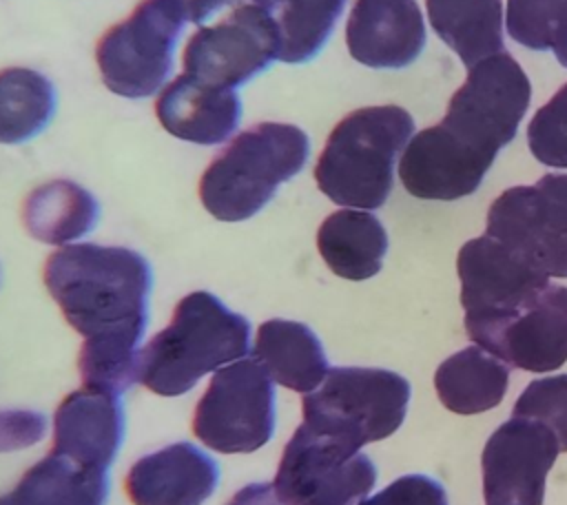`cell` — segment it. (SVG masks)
Returning a JSON list of instances; mask_svg holds the SVG:
<instances>
[{
    "mask_svg": "<svg viewBox=\"0 0 567 505\" xmlns=\"http://www.w3.org/2000/svg\"><path fill=\"white\" fill-rule=\"evenodd\" d=\"M465 323L496 317L549 281L489 235L465 241L456 257Z\"/></svg>",
    "mask_w": 567,
    "mask_h": 505,
    "instance_id": "9a60e30c",
    "label": "cell"
},
{
    "mask_svg": "<svg viewBox=\"0 0 567 505\" xmlns=\"http://www.w3.org/2000/svg\"><path fill=\"white\" fill-rule=\"evenodd\" d=\"M109 470H93L49 452L2 496L4 505H106Z\"/></svg>",
    "mask_w": 567,
    "mask_h": 505,
    "instance_id": "7402d4cb",
    "label": "cell"
},
{
    "mask_svg": "<svg viewBox=\"0 0 567 505\" xmlns=\"http://www.w3.org/2000/svg\"><path fill=\"white\" fill-rule=\"evenodd\" d=\"M505 27L532 51H554L567 69V0H507Z\"/></svg>",
    "mask_w": 567,
    "mask_h": 505,
    "instance_id": "83f0119b",
    "label": "cell"
},
{
    "mask_svg": "<svg viewBox=\"0 0 567 505\" xmlns=\"http://www.w3.org/2000/svg\"><path fill=\"white\" fill-rule=\"evenodd\" d=\"M509 383V365L478 346L447 357L434 374L441 403L456 414H478L496 408Z\"/></svg>",
    "mask_w": 567,
    "mask_h": 505,
    "instance_id": "603a6c76",
    "label": "cell"
},
{
    "mask_svg": "<svg viewBox=\"0 0 567 505\" xmlns=\"http://www.w3.org/2000/svg\"><path fill=\"white\" fill-rule=\"evenodd\" d=\"M494 159L439 122L410 137L399 157V179L419 199L452 202L472 195Z\"/></svg>",
    "mask_w": 567,
    "mask_h": 505,
    "instance_id": "5bb4252c",
    "label": "cell"
},
{
    "mask_svg": "<svg viewBox=\"0 0 567 505\" xmlns=\"http://www.w3.org/2000/svg\"><path fill=\"white\" fill-rule=\"evenodd\" d=\"M44 286L84 341L140 348L148 323V261L122 246L71 244L49 255Z\"/></svg>",
    "mask_w": 567,
    "mask_h": 505,
    "instance_id": "6da1fadb",
    "label": "cell"
},
{
    "mask_svg": "<svg viewBox=\"0 0 567 505\" xmlns=\"http://www.w3.org/2000/svg\"><path fill=\"white\" fill-rule=\"evenodd\" d=\"M412 135L414 120L396 104L348 113L330 131L317 159L319 190L343 208H381L392 193L394 162Z\"/></svg>",
    "mask_w": 567,
    "mask_h": 505,
    "instance_id": "3957f363",
    "label": "cell"
},
{
    "mask_svg": "<svg viewBox=\"0 0 567 505\" xmlns=\"http://www.w3.org/2000/svg\"><path fill=\"white\" fill-rule=\"evenodd\" d=\"M47 434V419L35 410H0V454L27 450Z\"/></svg>",
    "mask_w": 567,
    "mask_h": 505,
    "instance_id": "d6a6232c",
    "label": "cell"
},
{
    "mask_svg": "<svg viewBox=\"0 0 567 505\" xmlns=\"http://www.w3.org/2000/svg\"><path fill=\"white\" fill-rule=\"evenodd\" d=\"M124 441L120 396L97 390H75L62 399L53 416V447L78 465L111 470Z\"/></svg>",
    "mask_w": 567,
    "mask_h": 505,
    "instance_id": "ac0fdd59",
    "label": "cell"
},
{
    "mask_svg": "<svg viewBox=\"0 0 567 505\" xmlns=\"http://www.w3.org/2000/svg\"><path fill=\"white\" fill-rule=\"evenodd\" d=\"M512 416H525L547 425L567 452V374H554L532 381L514 403Z\"/></svg>",
    "mask_w": 567,
    "mask_h": 505,
    "instance_id": "4dcf8cb0",
    "label": "cell"
},
{
    "mask_svg": "<svg viewBox=\"0 0 567 505\" xmlns=\"http://www.w3.org/2000/svg\"><path fill=\"white\" fill-rule=\"evenodd\" d=\"M527 144L540 164L567 168V82L534 113Z\"/></svg>",
    "mask_w": 567,
    "mask_h": 505,
    "instance_id": "f546056e",
    "label": "cell"
},
{
    "mask_svg": "<svg viewBox=\"0 0 567 505\" xmlns=\"http://www.w3.org/2000/svg\"><path fill=\"white\" fill-rule=\"evenodd\" d=\"M188 22L184 0H142L126 20L106 29L95 47L102 82L115 95L140 100L159 91Z\"/></svg>",
    "mask_w": 567,
    "mask_h": 505,
    "instance_id": "8992f818",
    "label": "cell"
},
{
    "mask_svg": "<svg viewBox=\"0 0 567 505\" xmlns=\"http://www.w3.org/2000/svg\"><path fill=\"white\" fill-rule=\"evenodd\" d=\"M97 217V199L71 179H53L33 188L22 206L29 235L51 246H66L89 235Z\"/></svg>",
    "mask_w": 567,
    "mask_h": 505,
    "instance_id": "cb8c5ba5",
    "label": "cell"
},
{
    "mask_svg": "<svg viewBox=\"0 0 567 505\" xmlns=\"http://www.w3.org/2000/svg\"><path fill=\"white\" fill-rule=\"evenodd\" d=\"M474 346L527 372H551L567 361V286L543 284L509 310L465 323Z\"/></svg>",
    "mask_w": 567,
    "mask_h": 505,
    "instance_id": "8fae6325",
    "label": "cell"
},
{
    "mask_svg": "<svg viewBox=\"0 0 567 505\" xmlns=\"http://www.w3.org/2000/svg\"><path fill=\"white\" fill-rule=\"evenodd\" d=\"M275 425V385L252 357L217 370L193 414V434L221 454L257 452L272 439Z\"/></svg>",
    "mask_w": 567,
    "mask_h": 505,
    "instance_id": "52a82bcc",
    "label": "cell"
},
{
    "mask_svg": "<svg viewBox=\"0 0 567 505\" xmlns=\"http://www.w3.org/2000/svg\"><path fill=\"white\" fill-rule=\"evenodd\" d=\"M485 235L547 277H567V173L503 190L487 210Z\"/></svg>",
    "mask_w": 567,
    "mask_h": 505,
    "instance_id": "ba28073f",
    "label": "cell"
},
{
    "mask_svg": "<svg viewBox=\"0 0 567 505\" xmlns=\"http://www.w3.org/2000/svg\"><path fill=\"white\" fill-rule=\"evenodd\" d=\"M317 248L337 277L363 281L381 270L388 252V233L377 215L341 208L321 221Z\"/></svg>",
    "mask_w": 567,
    "mask_h": 505,
    "instance_id": "44dd1931",
    "label": "cell"
},
{
    "mask_svg": "<svg viewBox=\"0 0 567 505\" xmlns=\"http://www.w3.org/2000/svg\"><path fill=\"white\" fill-rule=\"evenodd\" d=\"M346 0H275L272 16L281 35L279 60L288 64H301L312 60L330 33Z\"/></svg>",
    "mask_w": 567,
    "mask_h": 505,
    "instance_id": "4316f807",
    "label": "cell"
},
{
    "mask_svg": "<svg viewBox=\"0 0 567 505\" xmlns=\"http://www.w3.org/2000/svg\"><path fill=\"white\" fill-rule=\"evenodd\" d=\"M281 53L275 16L255 2L235 7L224 20L199 27L184 47V73L224 89H237L266 71Z\"/></svg>",
    "mask_w": 567,
    "mask_h": 505,
    "instance_id": "7c38bea8",
    "label": "cell"
},
{
    "mask_svg": "<svg viewBox=\"0 0 567 505\" xmlns=\"http://www.w3.org/2000/svg\"><path fill=\"white\" fill-rule=\"evenodd\" d=\"M350 55L370 69H403L425 47L416 0H357L346 22Z\"/></svg>",
    "mask_w": 567,
    "mask_h": 505,
    "instance_id": "2e32d148",
    "label": "cell"
},
{
    "mask_svg": "<svg viewBox=\"0 0 567 505\" xmlns=\"http://www.w3.org/2000/svg\"><path fill=\"white\" fill-rule=\"evenodd\" d=\"M155 115L171 135L213 146L235 133L241 120V102L235 89L213 86L182 73L159 93Z\"/></svg>",
    "mask_w": 567,
    "mask_h": 505,
    "instance_id": "d6986e66",
    "label": "cell"
},
{
    "mask_svg": "<svg viewBox=\"0 0 567 505\" xmlns=\"http://www.w3.org/2000/svg\"><path fill=\"white\" fill-rule=\"evenodd\" d=\"M425 9L434 33L467 69L505 51L501 0H425Z\"/></svg>",
    "mask_w": 567,
    "mask_h": 505,
    "instance_id": "d4e9b609",
    "label": "cell"
},
{
    "mask_svg": "<svg viewBox=\"0 0 567 505\" xmlns=\"http://www.w3.org/2000/svg\"><path fill=\"white\" fill-rule=\"evenodd\" d=\"M310 140L292 124L259 122L230 140L199 179V199L219 221L257 215L308 162Z\"/></svg>",
    "mask_w": 567,
    "mask_h": 505,
    "instance_id": "277c9868",
    "label": "cell"
},
{
    "mask_svg": "<svg viewBox=\"0 0 567 505\" xmlns=\"http://www.w3.org/2000/svg\"><path fill=\"white\" fill-rule=\"evenodd\" d=\"M412 388L405 377L383 368H330L303 396V425L361 450L394 434L408 412Z\"/></svg>",
    "mask_w": 567,
    "mask_h": 505,
    "instance_id": "5b68a950",
    "label": "cell"
},
{
    "mask_svg": "<svg viewBox=\"0 0 567 505\" xmlns=\"http://www.w3.org/2000/svg\"><path fill=\"white\" fill-rule=\"evenodd\" d=\"M217 483L215 458L202 447L179 441L137 458L124 487L133 505H204Z\"/></svg>",
    "mask_w": 567,
    "mask_h": 505,
    "instance_id": "e0dca14e",
    "label": "cell"
},
{
    "mask_svg": "<svg viewBox=\"0 0 567 505\" xmlns=\"http://www.w3.org/2000/svg\"><path fill=\"white\" fill-rule=\"evenodd\" d=\"M140 350L111 341H84L78 354L84 388L122 396L140 381Z\"/></svg>",
    "mask_w": 567,
    "mask_h": 505,
    "instance_id": "f1b7e54d",
    "label": "cell"
},
{
    "mask_svg": "<svg viewBox=\"0 0 567 505\" xmlns=\"http://www.w3.org/2000/svg\"><path fill=\"white\" fill-rule=\"evenodd\" d=\"M252 359L272 383L308 394L326 379L330 365L319 337L306 323L270 319L257 328Z\"/></svg>",
    "mask_w": 567,
    "mask_h": 505,
    "instance_id": "ffe728a7",
    "label": "cell"
},
{
    "mask_svg": "<svg viewBox=\"0 0 567 505\" xmlns=\"http://www.w3.org/2000/svg\"><path fill=\"white\" fill-rule=\"evenodd\" d=\"M0 505H4V501H2V498H0Z\"/></svg>",
    "mask_w": 567,
    "mask_h": 505,
    "instance_id": "d590c367",
    "label": "cell"
},
{
    "mask_svg": "<svg viewBox=\"0 0 567 505\" xmlns=\"http://www.w3.org/2000/svg\"><path fill=\"white\" fill-rule=\"evenodd\" d=\"M244 2H255V4H261L266 7L270 13L275 9V0H184V7H186V18L188 22H195V24H202L206 22L208 18H213L219 9L224 7H239Z\"/></svg>",
    "mask_w": 567,
    "mask_h": 505,
    "instance_id": "836d02e7",
    "label": "cell"
},
{
    "mask_svg": "<svg viewBox=\"0 0 567 505\" xmlns=\"http://www.w3.org/2000/svg\"><path fill=\"white\" fill-rule=\"evenodd\" d=\"M226 505H284L272 489V483L244 485Z\"/></svg>",
    "mask_w": 567,
    "mask_h": 505,
    "instance_id": "e575fe53",
    "label": "cell"
},
{
    "mask_svg": "<svg viewBox=\"0 0 567 505\" xmlns=\"http://www.w3.org/2000/svg\"><path fill=\"white\" fill-rule=\"evenodd\" d=\"M359 505H447V494L439 481L423 474H408L381 492L365 496Z\"/></svg>",
    "mask_w": 567,
    "mask_h": 505,
    "instance_id": "1f68e13d",
    "label": "cell"
},
{
    "mask_svg": "<svg viewBox=\"0 0 567 505\" xmlns=\"http://www.w3.org/2000/svg\"><path fill=\"white\" fill-rule=\"evenodd\" d=\"M55 113V89L33 69L0 71V144H22L47 128Z\"/></svg>",
    "mask_w": 567,
    "mask_h": 505,
    "instance_id": "484cf974",
    "label": "cell"
},
{
    "mask_svg": "<svg viewBox=\"0 0 567 505\" xmlns=\"http://www.w3.org/2000/svg\"><path fill=\"white\" fill-rule=\"evenodd\" d=\"M529 100V78L503 51L467 69V78L450 97L441 124L461 140L498 155L516 137Z\"/></svg>",
    "mask_w": 567,
    "mask_h": 505,
    "instance_id": "30bf717a",
    "label": "cell"
},
{
    "mask_svg": "<svg viewBox=\"0 0 567 505\" xmlns=\"http://www.w3.org/2000/svg\"><path fill=\"white\" fill-rule=\"evenodd\" d=\"M248 352L246 317L228 310L215 295L195 290L175 306L171 323L140 350V381L159 396H179Z\"/></svg>",
    "mask_w": 567,
    "mask_h": 505,
    "instance_id": "7a4b0ae2",
    "label": "cell"
},
{
    "mask_svg": "<svg viewBox=\"0 0 567 505\" xmlns=\"http://www.w3.org/2000/svg\"><path fill=\"white\" fill-rule=\"evenodd\" d=\"M558 452L556 434L540 421L512 416L498 425L481 454L485 505H543Z\"/></svg>",
    "mask_w": 567,
    "mask_h": 505,
    "instance_id": "4fadbf2b",
    "label": "cell"
},
{
    "mask_svg": "<svg viewBox=\"0 0 567 505\" xmlns=\"http://www.w3.org/2000/svg\"><path fill=\"white\" fill-rule=\"evenodd\" d=\"M377 483L374 463L303 423L288 439L272 478L284 505H359Z\"/></svg>",
    "mask_w": 567,
    "mask_h": 505,
    "instance_id": "9c48e42d",
    "label": "cell"
}]
</instances>
